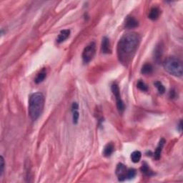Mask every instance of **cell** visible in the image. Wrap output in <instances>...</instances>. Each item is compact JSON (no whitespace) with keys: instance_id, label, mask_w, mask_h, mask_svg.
Returning a JSON list of instances; mask_svg holds the SVG:
<instances>
[{"instance_id":"cell-1","label":"cell","mask_w":183,"mask_h":183,"mask_svg":"<svg viewBox=\"0 0 183 183\" xmlns=\"http://www.w3.org/2000/svg\"><path fill=\"white\" fill-rule=\"evenodd\" d=\"M140 42V36L136 32L125 34L117 44V56L122 65H127L132 60Z\"/></svg>"},{"instance_id":"cell-2","label":"cell","mask_w":183,"mask_h":183,"mask_svg":"<svg viewBox=\"0 0 183 183\" xmlns=\"http://www.w3.org/2000/svg\"><path fill=\"white\" fill-rule=\"evenodd\" d=\"M44 106V97L41 92L32 94L29 100V115L35 121L40 117Z\"/></svg>"},{"instance_id":"cell-3","label":"cell","mask_w":183,"mask_h":183,"mask_svg":"<svg viewBox=\"0 0 183 183\" xmlns=\"http://www.w3.org/2000/svg\"><path fill=\"white\" fill-rule=\"evenodd\" d=\"M163 67L165 71L171 75L178 77L182 76V63L181 60L176 57H168L165 59L163 62Z\"/></svg>"},{"instance_id":"cell-4","label":"cell","mask_w":183,"mask_h":183,"mask_svg":"<svg viewBox=\"0 0 183 183\" xmlns=\"http://www.w3.org/2000/svg\"><path fill=\"white\" fill-rule=\"evenodd\" d=\"M96 53V44L95 43L92 42L88 44L87 46L85 47V48L84 49L82 55V60L85 63H89L92 59L94 58V57Z\"/></svg>"},{"instance_id":"cell-5","label":"cell","mask_w":183,"mask_h":183,"mask_svg":"<svg viewBox=\"0 0 183 183\" xmlns=\"http://www.w3.org/2000/svg\"><path fill=\"white\" fill-rule=\"evenodd\" d=\"M111 90H112L113 95H115L116 103H117V110H119V112H122L123 111L125 110V105L122 100V98H121L120 92V89H119L118 85L116 83L112 84V87H111Z\"/></svg>"},{"instance_id":"cell-6","label":"cell","mask_w":183,"mask_h":183,"mask_svg":"<svg viewBox=\"0 0 183 183\" xmlns=\"http://www.w3.org/2000/svg\"><path fill=\"white\" fill-rule=\"evenodd\" d=\"M127 168L122 163H119L116 168V175L118 178L119 181L123 182L127 179Z\"/></svg>"},{"instance_id":"cell-7","label":"cell","mask_w":183,"mask_h":183,"mask_svg":"<svg viewBox=\"0 0 183 183\" xmlns=\"http://www.w3.org/2000/svg\"><path fill=\"white\" fill-rule=\"evenodd\" d=\"M139 26V22L134 17L128 16L125 19V27L127 29H134Z\"/></svg>"},{"instance_id":"cell-8","label":"cell","mask_w":183,"mask_h":183,"mask_svg":"<svg viewBox=\"0 0 183 183\" xmlns=\"http://www.w3.org/2000/svg\"><path fill=\"white\" fill-rule=\"evenodd\" d=\"M101 50H102V52L104 54H110L111 52H112L110 39L107 37H103L102 39V45H101Z\"/></svg>"},{"instance_id":"cell-9","label":"cell","mask_w":183,"mask_h":183,"mask_svg":"<svg viewBox=\"0 0 183 183\" xmlns=\"http://www.w3.org/2000/svg\"><path fill=\"white\" fill-rule=\"evenodd\" d=\"M165 140L164 138H162L161 140H160L159 143H158V145L156 148V150L155 151V153H154V158L156 160H158L161 157V153H162V148L164 147L165 145Z\"/></svg>"},{"instance_id":"cell-10","label":"cell","mask_w":183,"mask_h":183,"mask_svg":"<svg viewBox=\"0 0 183 183\" xmlns=\"http://www.w3.org/2000/svg\"><path fill=\"white\" fill-rule=\"evenodd\" d=\"M70 34V29H63L60 32V33L57 38V43H62V42L65 41Z\"/></svg>"},{"instance_id":"cell-11","label":"cell","mask_w":183,"mask_h":183,"mask_svg":"<svg viewBox=\"0 0 183 183\" xmlns=\"http://www.w3.org/2000/svg\"><path fill=\"white\" fill-rule=\"evenodd\" d=\"M140 170L142 174H144L145 176L147 177H151V176H153V175H155L154 172L150 169L149 165H148L147 163L145 162L142 163V165L140 168Z\"/></svg>"},{"instance_id":"cell-12","label":"cell","mask_w":183,"mask_h":183,"mask_svg":"<svg viewBox=\"0 0 183 183\" xmlns=\"http://www.w3.org/2000/svg\"><path fill=\"white\" fill-rule=\"evenodd\" d=\"M160 14V10L159 8H157L156 7H152V8L150 9L148 17H149V19H150L151 20H157V19L159 18Z\"/></svg>"},{"instance_id":"cell-13","label":"cell","mask_w":183,"mask_h":183,"mask_svg":"<svg viewBox=\"0 0 183 183\" xmlns=\"http://www.w3.org/2000/svg\"><path fill=\"white\" fill-rule=\"evenodd\" d=\"M115 150V147H114V145L112 142L108 143L105 145V148H104V151H103V155L105 157H110L111 155Z\"/></svg>"},{"instance_id":"cell-14","label":"cell","mask_w":183,"mask_h":183,"mask_svg":"<svg viewBox=\"0 0 183 183\" xmlns=\"http://www.w3.org/2000/svg\"><path fill=\"white\" fill-rule=\"evenodd\" d=\"M153 72V67L151 64L146 63L142 66V69H141V72L143 75H150V74L152 73Z\"/></svg>"},{"instance_id":"cell-15","label":"cell","mask_w":183,"mask_h":183,"mask_svg":"<svg viewBox=\"0 0 183 183\" xmlns=\"http://www.w3.org/2000/svg\"><path fill=\"white\" fill-rule=\"evenodd\" d=\"M47 77V73H46V71L44 70H42L40 72H39L37 75L35 80H34V82L37 84H39L41 82H42L44 80V79L46 78Z\"/></svg>"},{"instance_id":"cell-16","label":"cell","mask_w":183,"mask_h":183,"mask_svg":"<svg viewBox=\"0 0 183 183\" xmlns=\"http://www.w3.org/2000/svg\"><path fill=\"white\" fill-rule=\"evenodd\" d=\"M141 157H142V154L140 151H134L132 154H131V160L134 163H137L140 162L141 160Z\"/></svg>"},{"instance_id":"cell-17","label":"cell","mask_w":183,"mask_h":183,"mask_svg":"<svg viewBox=\"0 0 183 183\" xmlns=\"http://www.w3.org/2000/svg\"><path fill=\"white\" fill-rule=\"evenodd\" d=\"M155 86L156 87L158 92H159L160 94H161V95H162V94H164L165 92V88L164 85H162L161 82L160 81H156L154 83Z\"/></svg>"},{"instance_id":"cell-18","label":"cell","mask_w":183,"mask_h":183,"mask_svg":"<svg viewBox=\"0 0 183 183\" xmlns=\"http://www.w3.org/2000/svg\"><path fill=\"white\" fill-rule=\"evenodd\" d=\"M137 87L143 92H147L148 90V87L144 82L142 80H139L137 83Z\"/></svg>"},{"instance_id":"cell-19","label":"cell","mask_w":183,"mask_h":183,"mask_svg":"<svg viewBox=\"0 0 183 183\" xmlns=\"http://www.w3.org/2000/svg\"><path fill=\"white\" fill-rule=\"evenodd\" d=\"M155 59H161L162 57V47L161 46H158L156 47L155 50Z\"/></svg>"},{"instance_id":"cell-20","label":"cell","mask_w":183,"mask_h":183,"mask_svg":"<svg viewBox=\"0 0 183 183\" xmlns=\"http://www.w3.org/2000/svg\"><path fill=\"white\" fill-rule=\"evenodd\" d=\"M136 175V170L133 168H130V169L127 170V179L130 180L134 178Z\"/></svg>"},{"instance_id":"cell-21","label":"cell","mask_w":183,"mask_h":183,"mask_svg":"<svg viewBox=\"0 0 183 183\" xmlns=\"http://www.w3.org/2000/svg\"><path fill=\"white\" fill-rule=\"evenodd\" d=\"M4 169V160L2 156L0 157V176H2Z\"/></svg>"},{"instance_id":"cell-22","label":"cell","mask_w":183,"mask_h":183,"mask_svg":"<svg viewBox=\"0 0 183 183\" xmlns=\"http://www.w3.org/2000/svg\"><path fill=\"white\" fill-rule=\"evenodd\" d=\"M79 117H80V114H79L78 111L77 110L74 111L73 115H72V120H73L74 124H77V123L78 122Z\"/></svg>"},{"instance_id":"cell-23","label":"cell","mask_w":183,"mask_h":183,"mask_svg":"<svg viewBox=\"0 0 183 183\" xmlns=\"http://www.w3.org/2000/svg\"><path fill=\"white\" fill-rule=\"evenodd\" d=\"M78 108H79V105L77 102H74L72 104V112L77 110Z\"/></svg>"},{"instance_id":"cell-24","label":"cell","mask_w":183,"mask_h":183,"mask_svg":"<svg viewBox=\"0 0 183 183\" xmlns=\"http://www.w3.org/2000/svg\"><path fill=\"white\" fill-rule=\"evenodd\" d=\"M175 92L174 90H172V91L171 90L170 92V97L171 98H173L175 97Z\"/></svg>"},{"instance_id":"cell-25","label":"cell","mask_w":183,"mask_h":183,"mask_svg":"<svg viewBox=\"0 0 183 183\" xmlns=\"http://www.w3.org/2000/svg\"><path fill=\"white\" fill-rule=\"evenodd\" d=\"M182 120H180V122L179 123V125H178V129H179L180 132H182Z\"/></svg>"}]
</instances>
